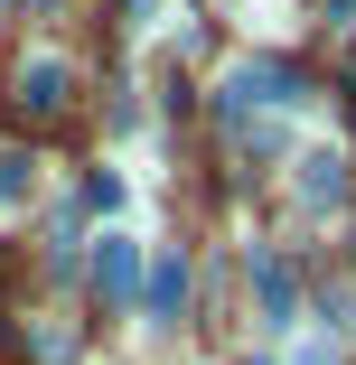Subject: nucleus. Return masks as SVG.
Returning <instances> with one entry per match:
<instances>
[{
    "mask_svg": "<svg viewBox=\"0 0 356 365\" xmlns=\"http://www.w3.org/2000/svg\"><path fill=\"white\" fill-rule=\"evenodd\" d=\"M66 103H76V66H66V56H19V113H66Z\"/></svg>",
    "mask_w": 356,
    "mask_h": 365,
    "instance_id": "obj_4",
    "label": "nucleus"
},
{
    "mask_svg": "<svg viewBox=\"0 0 356 365\" xmlns=\"http://www.w3.org/2000/svg\"><path fill=\"white\" fill-rule=\"evenodd\" d=\"M29 187H38V160H29V150H0V197H10V206H19Z\"/></svg>",
    "mask_w": 356,
    "mask_h": 365,
    "instance_id": "obj_7",
    "label": "nucleus"
},
{
    "mask_svg": "<svg viewBox=\"0 0 356 365\" xmlns=\"http://www.w3.org/2000/svg\"><path fill=\"white\" fill-rule=\"evenodd\" d=\"M244 281H253V319H263V328H291V319H300V272L281 262L272 244L244 253Z\"/></svg>",
    "mask_w": 356,
    "mask_h": 365,
    "instance_id": "obj_2",
    "label": "nucleus"
},
{
    "mask_svg": "<svg viewBox=\"0 0 356 365\" xmlns=\"http://www.w3.org/2000/svg\"><path fill=\"white\" fill-rule=\"evenodd\" d=\"M178 300H188V262L160 253L151 272H141V309H151V319H178Z\"/></svg>",
    "mask_w": 356,
    "mask_h": 365,
    "instance_id": "obj_6",
    "label": "nucleus"
},
{
    "mask_svg": "<svg viewBox=\"0 0 356 365\" xmlns=\"http://www.w3.org/2000/svg\"><path fill=\"white\" fill-rule=\"evenodd\" d=\"M291 187H300L310 215H328V206L347 197V160H337V150H300V178H291Z\"/></svg>",
    "mask_w": 356,
    "mask_h": 365,
    "instance_id": "obj_5",
    "label": "nucleus"
},
{
    "mask_svg": "<svg viewBox=\"0 0 356 365\" xmlns=\"http://www.w3.org/2000/svg\"><path fill=\"white\" fill-rule=\"evenodd\" d=\"M328 19H356V0H328Z\"/></svg>",
    "mask_w": 356,
    "mask_h": 365,
    "instance_id": "obj_9",
    "label": "nucleus"
},
{
    "mask_svg": "<svg viewBox=\"0 0 356 365\" xmlns=\"http://www.w3.org/2000/svg\"><path fill=\"white\" fill-rule=\"evenodd\" d=\"M141 272H151V262H141V235L103 225L94 235V290H103L113 309H141Z\"/></svg>",
    "mask_w": 356,
    "mask_h": 365,
    "instance_id": "obj_3",
    "label": "nucleus"
},
{
    "mask_svg": "<svg viewBox=\"0 0 356 365\" xmlns=\"http://www.w3.org/2000/svg\"><path fill=\"white\" fill-rule=\"evenodd\" d=\"M0 10H29V0H0Z\"/></svg>",
    "mask_w": 356,
    "mask_h": 365,
    "instance_id": "obj_10",
    "label": "nucleus"
},
{
    "mask_svg": "<svg viewBox=\"0 0 356 365\" xmlns=\"http://www.w3.org/2000/svg\"><path fill=\"white\" fill-rule=\"evenodd\" d=\"M347 328H356V300H347Z\"/></svg>",
    "mask_w": 356,
    "mask_h": 365,
    "instance_id": "obj_11",
    "label": "nucleus"
},
{
    "mask_svg": "<svg viewBox=\"0 0 356 365\" xmlns=\"http://www.w3.org/2000/svg\"><path fill=\"white\" fill-rule=\"evenodd\" d=\"M300 103H310V85H300L281 56H235L225 76H216V122H225L235 140H244L253 122H272V113H300Z\"/></svg>",
    "mask_w": 356,
    "mask_h": 365,
    "instance_id": "obj_1",
    "label": "nucleus"
},
{
    "mask_svg": "<svg viewBox=\"0 0 356 365\" xmlns=\"http://www.w3.org/2000/svg\"><path fill=\"white\" fill-rule=\"evenodd\" d=\"M291 365H337V356H328V346H300V356H291Z\"/></svg>",
    "mask_w": 356,
    "mask_h": 365,
    "instance_id": "obj_8",
    "label": "nucleus"
}]
</instances>
